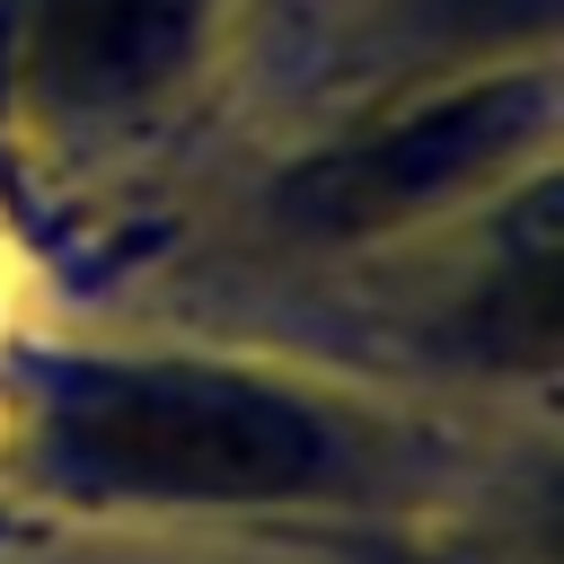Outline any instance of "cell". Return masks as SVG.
<instances>
[{
	"mask_svg": "<svg viewBox=\"0 0 564 564\" xmlns=\"http://www.w3.org/2000/svg\"><path fill=\"white\" fill-rule=\"evenodd\" d=\"M35 458L97 502H291L335 476V423L238 370L97 361L53 388Z\"/></svg>",
	"mask_w": 564,
	"mask_h": 564,
	"instance_id": "1",
	"label": "cell"
},
{
	"mask_svg": "<svg viewBox=\"0 0 564 564\" xmlns=\"http://www.w3.org/2000/svg\"><path fill=\"white\" fill-rule=\"evenodd\" d=\"M546 97L538 79H458L441 97H414L379 115L370 132H344L308 167L282 176V229L300 238H370L414 212H441L511 167V150L538 132Z\"/></svg>",
	"mask_w": 564,
	"mask_h": 564,
	"instance_id": "2",
	"label": "cell"
},
{
	"mask_svg": "<svg viewBox=\"0 0 564 564\" xmlns=\"http://www.w3.org/2000/svg\"><path fill=\"white\" fill-rule=\"evenodd\" d=\"M220 0H26V88L53 115H132L176 88Z\"/></svg>",
	"mask_w": 564,
	"mask_h": 564,
	"instance_id": "3",
	"label": "cell"
},
{
	"mask_svg": "<svg viewBox=\"0 0 564 564\" xmlns=\"http://www.w3.org/2000/svg\"><path fill=\"white\" fill-rule=\"evenodd\" d=\"M423 18H432L441 35L494 44V35H538V26L555 18V0H423Z\"/></svg>",
	"mask_w": 564,
	"mask_h": 564,
	"instance_id": "4",
	"label": "cell"
}]
</instances>
